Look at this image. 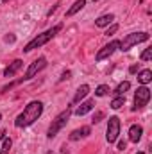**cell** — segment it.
Instances as JSON below:
<instances>
[{"mask_svg":"<svg viewBox=\"0 0 152 154\" xmlns=\"http://www.w3.org/2000/svg\"><path fill=\"white\" fill-rule=\"evenodd\" d=\"M41 113H43V102L32 100V102H29V104L25 106V109H23L20 115L16 116L14 125H16V127H27V125L34 124L39 116H41Z\"/></svg>","mask_w":152,"mask_h":154,"instance_id":"obj_1","label":"cell"},{"mask_svg":"<svg viewBox=\"0 0 152 154\" xmlns=\"http://www.w3.org/2000/svg\"><path fill=\"white\" fill-rule=\"evenodd\" d=\"M63 29V25L61 23H57V25H54L52 29H48V31H45V32H41L38 34L34 39H31L27 45H25V48H23V52H31V50H34V48H39V47H43L45 43H48L50 39L54 38L59 31Z\"/></svg>","mask_w":152,"mask_h":154,"instance_id":"obj_2","label":"cell"},{"mask_svg":"<svg viewBox=\"0 0 152 154\" xmlns=\"http://www.w3.org/2000/svg\"><path fill=\"white\" fill-rule=\"evenodd\" d=\"M70 115H72V109H70V108H66L65 111H61L59 115L52 120V124H50V127H48V131H47V136H48V138H54V136L65 127V124H66V120L70 118Z\"/></svg>","mask_w":152,"mask_h":154,"instance_id":"obj_3","label":"cell"},{"mask_svg":"<svg viewBox=\"0 0 152 154\" xmlns=\"http://www.w3.org/2000/svg\"><path fill=\"white\" fill-rule=\"evenodd\" d=\"M147 39H149V32H131V34H127L125 38L120 41V50L122 52H127L134 45H138L141 41H147Z\"/></svg>","mask_w":152,"mask_h":154,"instance_id":"obj_4","label":"cell"},{"mask_svg":"<svg viewBox=\"0 0 152 154\" xmlns=\"http://www.w3.org/2000/svg\"><path fill=\"white\" fill-rule=\"evenodd\" d=\"M149 100H150V90L147 86H140L136 90V93H134V108H132V111L145 108L149 104Z\"/></svg>","mask_w":152,"mask_h":154,"instance_id":"obj_5","label":"cell"},{"mask_svg":"<svg viewBox=\"0 0 152 154\" xmlns=\"http://www.w3.org/2000/svg\"><path fill=\"white\" fill-rule=\"evenodd\" d=\"M118 134H120V118L118 116H109V120H108V134H106L108 142L109 143L116 142Z\"/></svg>","mask_w":152,"mask_h":154,"instance_id":"obj_6","label":"cell"},{"mask_svg":"<svg viewBox=\"0 0 152 154\" xmlns=\"http://www.w3.org/2000/svg\"><path fill=\"white\" fill-rule=\"evenodd\" d=\"M45 66H47V59H45V57H38L34 63L29 65V68H27V72H25V77H23V79H25V81L32 79V77L36 75V74H39Z\"/></svg>","mask_w":152,"mask_h":154,"instance_id":"obj_7","label":"cell"},{"mask_svg":"<svg viewBox=\"0 0 152 154\" xmlns=\"http://www.w3.org/2000/svg\"><path fill=\"white\" fill-rule=\"evenodd\" d=\"M116 48H120V41L118 39H113V41H109L106 47H102L99 52H97V56H95V59L97 61H102V59H106V57H109L111 54H113Z\"/></svg>","mask_w":152,"mask_h":154,"instance_id":"obj_8","label":"cell"},{"mask_svg":"<svg viewBox=\"0 0 152 154\" xmlns=\"http://www.w3.org/2000/svg\"><path fill=\"white\" fill-rule=\"evenodd\" d=\"M93 106H95V100H93V99H90V100H84V102H81V106L77 108L74 113H75L77 116H84L86 113H90V111L93 109Z\"/></svg>","mask_w":152,"mask_h":154,"instance_id":"obj_9","label":"cell"},{"mask_svg":"<svg viewBox=\"0 0 152 154\" xmlns=\"http://www.w3.org/2000/svg\"><path fill=\"white\" fill-rule=\"evenodd\" d=\"M141 134H143V127H141V125H138V124L131 125V129H129V140H131V142L138 143L140 138H141Z\"/></svg>","mask_w":152,"mask_h":154,"instance_id":"obj_10","label":"cell"},{"mask_svg":"<svg viewBox=\"0 0 152 154\" xmlns=\"http://www.w3.org/2000/svg\"><path fill=\"white\" fill-rule=\"evenodd\" d=\"M22 66H23V61H22V59H14V61H13V63L4 70V75H5V77H13L18 70H20V68H22Z\"/></svg>","mask_w":152,"mask_h":154,"instance_id":"obj_11","label":"cell"},{"mask_svg":"<svg viewBox=\"0 0 152 154\" xmlns=\"http://www.w3.org/2000/svg\"><path fill=\"white\" fill-rule=\"evenodd\" d=\"M91 133V129L88 127V125H84V127H81V129H75L72 134H70V140L72 142H75V140H79V138H84V136H88Z\"/></svg>","mask_w":152,"mask_h":154,"instance_id":"obj_12","label":"cell"},{"mask_svg":"<svg viewBox=\"0 0 152 154\" xmlns=\"http://www.w3.org/2000/svg\"><path fill=\"white\" fill-rule=\"evenodd\" d=\"M88 91H90V86L88 84H82V86H79V90H77L75 97H74V104H79L86 95H88Z\"/></svg>","mask_w":152,"mask_h":154,"instance_id":"obj_13","label":"cell"},{"mask_svg":"<svg viewBox=\"0 0 152 154\" xmlns=\"http://www.w3.org/2000/svg\"><path fill=\"white\" fill-rule=\"evenodd\" d=\"M113 20H114V14H102V16H99L97 18V27H106V25H109V23H113Z\"/></svg>","mask_w":152,"mask_h":154,"instance_id":"obj_14","label":"cell"},{"mask_svg":"<svg viewBox=\"0 0 152 154\" xmlns=\"http://www.w3.org/2000/svg\"><path fill=\"white\" fill-rule=\"evenodd\" d=\"M84 5H86V0H75V4H74V5L66 11V16H68V18H70V16H74V14H75V13H79Z\"/></svg>","mask_w":152,"mask_h":154,"instance_id":"obj_15","label":"cell"},{"mask_svg":"<svg viewBox=\"0 0 152 154\" xmlns=\"http://www.w3.org/2000/svg\"><path fill=\"white\" fill-rule=\"evenodd\" d=\"M138 81H140L141 84H149L152 81V72L150 70H141V72L138 74Z\"/></svg>","mask_w":152,"mask_h":154,"instance_id":"obj_16","label":"cell"},{"mask_svg":"<svg viewBox=\"0 0 152 154\" xmlns=\"http://www.w3.org/2000/svg\"><path fill=\"white\" fill-rule=\"evenodd\" d=\"M131 88V82L129 81H123V82H120L118 86H116V90H114V95H125V91Z\"/></svg>","mask_w":152,"mask_h":154,"instance_id":"obj_17","label":"cell"},{"mask_svg":"<svg viewBox=\"0 0 152 154\" xmlns=\"http://www.w3.org/2000/svg\"><path fill=\"white\" fill-rule=\"evenodd\" d=\"M123 104H125V95H116L113 99V102H111V108L113 109H120Z\"/></svg>","mask_w":152,"mask_h":154,"instance_id":"obj_18","label":"cell"},{"mask_svg":"<svg viewBox=\"0 0 152 154\" xmlns=\"http://www.w3.org/2000/svg\"><path fill=\"white\" fill-rule=\"evenodd\" d=\"M108 91H109V86H108V84H100V86L95 90V95H97V97H104V95H108Z\"/></svg>","mask_w":152,"mask_h":154,"instance_id":"obj_19","label":"cell"},{"mask_svg":"<svg viewBox=\"0 0 152 154\" xmlns=\"http://www.w3.org/2000/svg\"><path fill=\"white\" fill-rule=\"evenodd\" d=\"M11 145H13L11 138H4V145H2V149H0V154H9V149H11Z\"/></svg>","mask_w":152,"mask_h":154,"instance_id":"obj_20","label":"cell"},{"mask_svg":"<svg viewBox=\"0 0 152 154\" xmlns=\"http://www.w3.org/2000/svg\"><path fill=\"white\" fill-rule=\"evenodd\" d=\"M152 57V48H145L143 54H141V61H149Z\"/></svg>","mask_w":152,"mask_h":154,"instance_id":"obj_21","label":"cell"},{"mask_svg":"<svg viewBox=\"0 0 152 154\" xmlns=\"http://www.w3.org/2000/svg\"><path fill=\"white\" fill-rule=\"evenodd\" d=\"M116 31H118V25H116V23H114V25H111V27H109V29H108V32H106V36H111V34H114V32H116Z\"/></svg>","mask_w":152,"mask_h":154,"instance_id":"obj_22","label":"cell"},{"mask_svg":"<svg viewBox=\"0 0 152 154\" xmlns=\"http://www.w3.org/2000/svg\"><path fill=\"white\" fill-rule=\"evenodd\" d=\"M102 116H104V113H102V111H99L97 115L93 116V120H91V122H93V124H97V122H100V118H102Z\"/></svg>","mask_w":152,"mask_h":154,"instance_id":"obj_23","label":"cell"},{"mask_svg":"<svg viewBox=\"0 0 152 154\" xmlns=\"http://www.w3.org/2000/svg\"><path fill=\"white\" fill-rule=\"evenodd\" d=\"M70 75H72V72H63V75L59 77V81H65V79H70Z\"/></svg>","mask_w":152,"mask_h":154,"instance_id":"obj_24","label":"cell"},{"mask_svg":"<svg viewBox=\"0 0 152 154\" xmlns=\"http://www.w3.org/2000/svg\"><path fill=\"white\" fill-rule=\"evenodd\" d=\"M138 70H140V66H138V65H132V66L129 68V72H131V74H136Z\"/></svg>","mask_w":152,"mask_h":154,"instance_id":"obj_25","label":"cell"},{"mask_svg":"<svg viewBox=\"0 0 152 154\" xmlns=\"http://www.w3.org/2000/svg\"><path fill=\"white\" fill-rule=\"evenodd\" d=\"M125 145H127V143H125V140H120V142H118V149H120V151H123V149H125Z\"/></svg>","mask_w":152,"mask_h":154,"instance_id":"obj_26","label":"cell"},{"mask_svg":"<svg viewBox=\"0 0 152 154\" xmlns=\"http://www.w3.org/2000/svg\"><path fill=\"white\" fill-rule=\"evenodd\" d=\"M5 41H7V43H13V41H14V36H13V34H7V36H5Z\"/></svg>","mask_w":152,"mask_h":154,"instance_id":"obj_27","label":"cell"},{"mask_svg":"<svg viewBox=\"0 0 152 154\" xmlns=\"http://www.w3.org/2000/svg\"><path fill=\"white\" fill-rule=\"evenodd\" d=\"M0 138H2V140L5 138V131H0Z\"/></svg>","mask_w":152,"mask_h":154,"instance_id":"obj_28","label":"cell"},{"mask_svg":"<svg viewBox=\"0 0 152 154\" xmlns=\"http://www.w3.org/2000/svg\"><path fill=\"white\" fill-rule=\"evenodd\" d=\"M47 154H54V152H52V151H48V152H47Z\"/></svg>","mask_w":152,"mask_h":154,"instance_id":"obj_29","label":"cell"},{"mask_svg":"<svg viewBox=\"0 0 152 154\" xmlns=\"http://www.w3.org/2000/svg\"><path fill=\"white\" fill-rule=\"evenodd\" d=\"M4 2H11V0H4Z\"/></svg>","mask_w":152,"mask_h":154,"instance_id":"obj_30","label":"cell"},{"mask_svg":"<svg viewBox=\"0 0 152 154\" xmlns=\"http://www.w3.org/2000/svg\"><path fill=\"white\" fill-rule=\"evenodd\" d=\"M0 120H2V115H0Z\"/></svg>","mask_w":152,"mask_h":154,"instance_id":"obj_31","label":"cell"},{"mask_svg":"<svg viewBox=\"0 0 152 154\" xmlns=\"http://www.w3.org/2000/svg\"><path fill=\"white\" fill-rule=\"evenodd\" d=\"M138 154H143V152H138Z\"/></svg>","mask_w":152,"mask_h":154,"instance_id":"obj_32","label":"cell"},{"mask_svg":"<svg viewBox=\"0 0 152 154\" xmlns=\"http://www.w3.org/2000/svg\"><path fill=\"white\" fill-rule=\"evenodd\" d=\"M93 2H97V0H93Z\"/></svg>","mask_w":152,"mask_h":154,"instance_id":"obj_33","label":"cell"}]
</instances>
